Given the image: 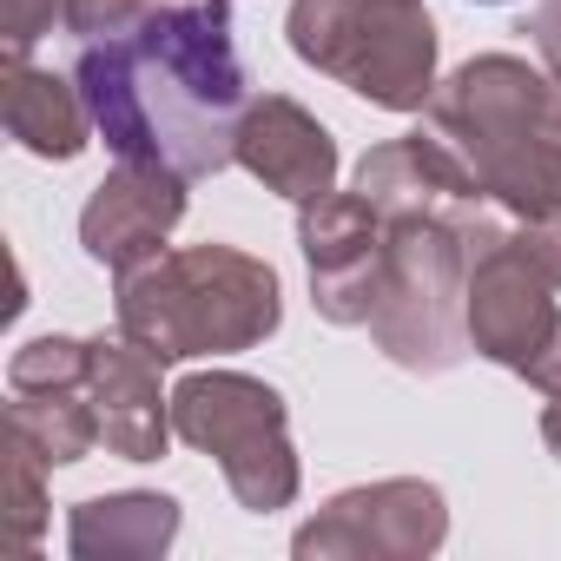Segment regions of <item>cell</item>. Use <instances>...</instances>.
I'll list each match as a JSON object with an SVG mask.
<instances>
[{
    "instance_id": "1",
    "label": "cell",
    "mask_w": 561,
    "mask_h": 561,
    "mask_svg": "<svg viewBox=\"0 0 561 561\" xmlns=\"http://www.w3.org/2000/svg\"><path fill=\"white\" fill-rule=\"evenodd\" d=\"M73 80L113 159L218 179L238 165L251 80L231 41V0H159L133 27L80 41Z\"/></svg>"
},
{
    "instance_id": "20",
    "label": "cell",
    "mask_w": 561,
    "mask_h": 561,
    "mask_svg": "<svg viewBox=\"0 0 561 561\" xmlns=\"http://www.w3.org/2000/svg\"><path fill=\"white\" fill-rule=\"evenodd\" d=\"M508 238H515V251L548 277V285L561 291V211H554V218H515Z\"/></svg>"
},
{
    "instance_id": "22",
    "label": "cell",
    "mask_w": 561,
    "mask_h": 561,
    "mask_svg": "<svg viewBox=\"0 0 561 561\" xmlns=\"http://www.w3.org/2000/svg\"><path fill=\"white\" fill-rule=\"evenodd\" d=\"M541 443H548V456H561V390H554L548 410H541Z\"/></svg>"
},
{
    "instance_id": "21",
    "label": "cell",
    "mask_w": 561,
    "mask_h": 561,
    "mask_svg": "<svg viewBox=\"0 0 561 561\" xmlns=\"http://www.w3.org/2000/svg\"><path fill=\"white\" fill-rule=\"evenodd\" d=\"M515 34H528V47L541 54V67L561 80V0H535V8H528V21H522Z\"/></svg>"
},
{
    "instance_id": "2",
    "label": "cell",
    "mask_w": 561,
    "mask_h": 561,
    "mask_svg": "<svg viewBox=\"0 0 561 561\" xmlns=\"http://www.w3.org/2000/svg\"><path fill=\"white\" fill-rule=\"evenodd\" d=\"M383 285L364 331L397 370L443 377L469 357V264L508 231V211L489 198H430L383 211Z\"/></svg>"
},
{
    "instance_id": "5",
    "label": "cell",
    "mask_w": 561,
    "mask_h": 561,
    "mask_svg": "<svg viewBox=\"0 0 561 561\" xmlns=\"http://www.w3.org/2000/svg\"><path fill=\"white\" fill-rule=\"evenodd\" d=\"M291 54L383 113H423L436 93L430 0H291Z\"/></svg>"
},
{
    "instance_id": "14",
    "label": "cell",
    "mask_w": 561,
    "mask_h": 561,
    "mask_svg": "<svg viewBox=\"0 0 561 561\" xmlns=\"http://www.w3.org/2000/svg\"><path fill=\"white\" fill-rule=\"evenodd\" d=\"M172 541H179V502L159 495V489L87 495L67 515L73 561H159Z\"/></svg>"
},
{
    "instance_id": "4",
    "label": "cell",
    "mask_w": 561,
    "mask_h": 561,
    "mask_svg": "<svg viewBox=\"0 0 561 561\" xmlns=\"http://www.w3.org/2000/svg\"><path fill=\"white\" fill-rule=\"evenodd\" d=\"M113 311L159 364H192L257 351L285 324V285L238 244H179L113 277Z\"/></svg>"
},
{
    "instance_id": "8",
    "label": "cell",
    "mask_w": 561,
    "mask_h": 561,
    "mask_svg": "<svg viewBox=\"0 0 561 561\" xmlns=\"http://www.w3.org/2000/svg\"><path fill=\"white\" fill-rule=\"evenodd\" d=\"M449 541V502L423 476H383L331 495L298 535V561H430Z\"/></svg>"
},
{
    "instance_id": "23",
    "label": "cell",
    "mask_w": 561,
    "mask_h": 561,
    "mask_svg": "<svg viewBox=\"0 0 561 561\" xmlns=\"http://www.w3.org/2000/svg\"><path fill=\"white\" fill-rule=\"evenodd\" d=\"M476 8H502V0H476Z\"/></svg>"
},
{
    "instance_id": "13",
    "label": "cell",
    "mask_w": 561,
    "mask_h": 561,
    "mask_svg": "<svg viewBox=\"0 0 561 561\" xmlns=\"http://www.w3.org/2000/svg\"><path fill=\"white\" fill-rule=\"evenodd\" d=\"M0 113H8L14 146H27L34 159H54V165L80 159L100 133L80 80L47 73L34 60H0Z\"/></svg>"
},
{
    "instance_id": "18",
    "label": "cell",
    "mask_w": 561,
    "mask_h": 561,
    "mask_svg": "<svg viewBox=\"0 0 561 561\" xmlns=\"http://www.w3.org/2000/svg\"><path fill=\"white\" fill-rule=\"evenodd\" d=\"M60 21V0H0V60H27Z\"/></svg>"
},
{
    "instance_id": "17",
    "label": "cell",
    "mask_w": 561,
    "mask_h": 561,
    "mask_svg": "<svg viewBox=\"0 0 561 561\" xmlns=\"http://www.w3.org/2000/svg\"><path fill=\"white\" fill-rule=\"evenodd\" d=\"M87 364H93V344L87 337H27L14 357H8V390H60V383H87Z\"/></svg>"
},
{
    "instance_id": "10",
    "label": "cell",
    "mask_w": 561,
    "mask_h": 561,
    "mask_svg": "<svg viewBox=\"0 0 561 561\" xmlns=\"http://www.w3.org/2000/svg\"><path fill=\"white\" fill-rule=\"evenodd\" d=\"M185 185L192 179H179L165 165H126L119 159L80 205V251L93 264H106L113 277L159 257L172 225L185 218Z\"/></svg>"
},
{
    "instance_id": "6",
    "label": "cell",
    "mask_w": 561,
    "mask_h": 561,
    "mask_svg": "<svg viewBox=\"0 0 561 561\" xmlns=\"http://www.w3.org/2000/svg\"><path fill=\"white\" fill-rule=\"evenodd\" d=\"M172 430L185 449L211 456L238 508L277 515L305 489L298 449H291V410L264 377L244 370H192L172 390Z\"/></svg>"
},
{
    "instance_id": "12",
    "label": "cell",
    "mask_w": 561,
    "mask_h": 561,
    "mask_svg": "<svg viewBox=\"0 0 561 561\" xmlns=\"http://www.w3.org/2000/svg\"><path fill=\"white\" fill-rule=\"evenodd\" d=\"M93 344V364H87V390H93V410H100V436L119 462H159L165 443L179 436L172 430V397L159 390V357L139 344V337H87Z\"/></svg>"
},
{
    "instance_id": "15",
    "label": "cell",
    "mask_w": 561,
    "mask_h": 561,
    "mask_svg": "<svg viewBox=\"0 0 561 561\" xmlns=\"http://www.w3.org/2000/svg\"><path fill=\"white\" fill-rule=\"evenodd\" d=\"M8 423L47 456V469H73L87 462L106 436H100V410L87 383H60V390H14Z\"/></svg>"
},
{
    "instance_id": "19",
    "label": "cell",
    "mask_w": 561,
    "mask_h": 561,
    "mask_svg": "<svg viewBox=\"0 0 561 561\" xmlns=\"http://www.w3.org/2000/svg\"><path fill=\"white\" fill-rule=\"evenodd\" d=\"M146 8H152V0H60V27L73 41H100V34L133 27Z\"/></svg>"
},
{
    "instance_id": "16",
    "label": "cell",
    "mask_w": 561,
    "mask_h": 561,
    "mask_svg": "<svg viewBox=\"0 0 561 561\" xmlns=\"http://www.w3.org/2000/svg\"><path fill=\"white\" fill-rule=\"evenodd\" d=\"M0 541H8L14 554L41 548L47 535V456L8 423V436H0Z\"/></svg>"
},
{
    "instance_id": "7",
    "label": "cell",
    "mask_w": 561,
    "mask_h": 561,
    "mask_svg": "<svg viewBox=\"0 0 561 561\" xmlns=\"http://www.w3.org/2000/svg\"><path fill=\"white\" fill-rule=\"evenodd\" d=\"M469 351L502 364L541 397L561 390V305H554V285L515 251L508 231L482 244L469 264Z\"/></svg>"
},
{
    "instance_id": "11",
    "label": "cell",
    "mask_w": 561,
    "mask_h": 561,
    "mask_svg": "<svg viewBox=\"0 0 561 561\" xmlns=\"http://www.w3.org/2000/svg\"><path fill=\"white\" fill-rule=\"evenodd\" d=\"M238 165L264 192L305 205V198H318V192L337 185V139L291 93H251V106L238 119Z\"/></svg>"
},
{
    "instance_id": "9",
    "label": "cell",
    "mask_w": 561,
    "mask_h": 561,
    "mask_svg": "<svg viewBox=\"0 0 561 561\" xmlns=\"http://www.w3.org/2000/svg\"><path fill=\"white\" fill-rule=\"evenodd\" d=\"M383 211L351 185V192H318L298 205V251L311 264V305L324 324L337 331H364L377 311V285H383Z\"/></svg>"
},
{
    "instance_id": "3",
    "label": "cell",
    "mask_w": 561,
    "mask_h": 561,
    "mask_svg": "<svg viewBox=\"0 0 561 561\" xmlns=\"http://www.w3.org/2000/svg\"><path fill=\"white\" fill-rule=\"evenodd\" d=\"M430 133L508 218L561 211V80L522 54H476L430 93Z\"/></svg>"
}]
</instances>
